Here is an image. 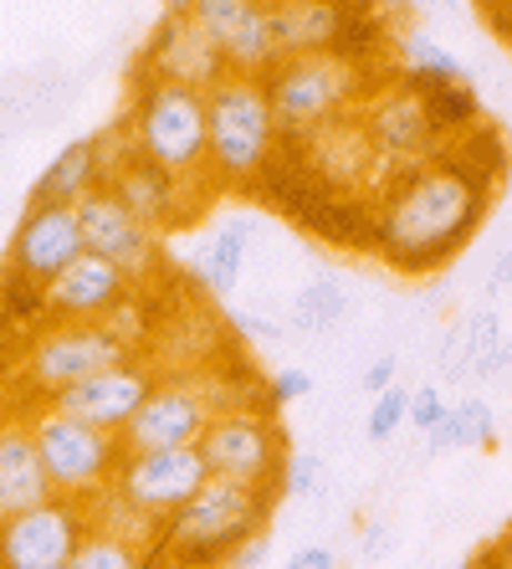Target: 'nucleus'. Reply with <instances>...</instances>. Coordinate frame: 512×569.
<instances>
[{"instance_id":"1","label":"nucleus","mask_w":512,"mask_h":569,"mask_svg":"<svg viewBox=\"0 0 512 569\" xmlns=\"http://www.w3.org/2000/svg\"><path fill=\"white\" fill-rule=\"evenodd\" d=\"M498 186L502 174L482 170L456 144H441L435 154L410 164H390L374 186L369 252L400 278L446 272L482 231Z\"/></svg>"},{"instance_id":"2","label":"nucleus","mask_w":512,"mask_h":569,"mask_svg":"<svg viewBox=\"0 0 512 569\" xmlns=\"http://www.w3.org/2000/svg\"><path fill=\"white\" fill-rule=\"evenodd\" d=\"M119 123L139 159L180 174L211 196V103H205V88L133 72V93Z\"/></svg>"},{"instance_id":"3","label":"nucleus","mask_w":512,"mask_h":569,"mask_svg":"<svg viewBox=\"0 0 512 569\" xmlns=\"http://www.w3.org/2000/svg\"><path fill=\"white\" fill-rule=\"evenodd\" d=\"M272 492L277 488L211 472L190 503L164 518V539L149 555V565H225L237 555V543H247L251 533H267Z\"/></svg>"},{"instance_id":"4","label":"nucleus","mask_w":512,"mask_h":569,"mask_svg":"<svg viewBox=\"0 0 512 569\" xmlns=\"http://www.w3.org/2000/svg\"><path fill=\"white\" fill-rule=\"evenodd\" d=\"M205 103H211V196H251L282 149L272 93L251 72H225L215 88H205Z\"/></svg>"},{"instance_id":"5","label":"nucleus","mask_w":512,"mask_h":569,"mask_svg":"<svg viewBox=\"0 0 512 569\" xmlns=\"http://www.w3.org/2000/svg\"><path fill=\"white\" fill-rule=\"evenodd\" d=\"M390 67H364L343 52H302V57H282L267 72V93L277 108V129L282 144H302L318 129L359 113L364 93L384 78Z\"/></svg>"},{"instance_id":"6","label":"nucleus","mask_w":512,"mask_h":569,"mask_svg":"<svg viewBox=\"0 0 512 569\" xmlns=\"http://www.w3.org/2000/svg\"><path fill=\"white\" fill-rule=\"evenodd\" d=\"M139 355L119 333L113 318L103 323H88V318H52V323H41L37 333L27 339V355L16 365V396L21 406L27 400H52L57 390L67 385L88 380V375L108 370V365H119V359Z\"/></svg>"},{"instance_id":"7","label":"nucleus","mask_w":512,"mask_h":569,"mask_svg":"<svg viewBox=\"0 0 512 569\" xmlns=\"http://www.w3.org/2000/svg\"><path fill=\"white\" fill-rule=\"evenodd\" d=\"M21 411H27L31 431H37L41 462H47V477H52L57 492L92 498V492H103L119 477V462L129 451L119 431H103V426L52 406V400H27Z\"/></svg>"},{"instance_id":"8","label":"nucleus","mask_w":512,"mask_h":569,"mask_svg":"<svg viewBox=\"0 0 512 569\" xmlns=\"http://www.w3.org/2000/svg\"><path fill=\"white\" fill-rule=\"evenodd\" d=\"M200 451L211 472L237 477V482H257V488H277L282 462H288V447H282V426L272 421V406L267 400H251V406H225L211 416Z\"/></svg>"},{"instance_id":"9","label":"nucleus","mask_w":512,"mask_h":569,"mask_svg":"<svg viewBox=\"0 0 512 569\" xmlns=\"http://www.w3.org/2000/svg\"><path fill=\"white\" fill-rule=\"evenodd\" d=\"M82 533H88V503L52 492L0 518V569H72Z\"/></svg>"},{"instance_id":"10","label":"nucleus","mask_w":512,"mask_h":569,"mask_svg":"<svg viewBox=\"0 0 512 569\" xmlns=\"http://www.w3.org/2000/svg\"><path fill=\"white\" fill-rule=\"evenodd\" d=\"M359 123H364L369 144H374L384 170H390V164H410V159H425L446 144V139L435 133L431 113H425V93L415 82L394 78V72H384V78L364 93Z\"/></svg>"},{"instance_id":"11","label":"nucleus","mask_w":512,"mask_h":569,"mask_svg":"<svg viewBox=\"0 0 512 569\" xmlns=\"http://www.w3.org/2000/svg\"><path fill=\"white\" fill-rule=\"evenodd\" d=\"M211 416L215 400L195 370H164L159 385L149 390V400L139 406V416L123 426V447H200Z\"/></svg>"},{"instance_id":"12","label":"nucleus","mask_w":512,"mask_h":569,"mask_svg":"<svg viewBox=\"0 0 512 569\" xmlns=\"http://www.w3.org/2000/svg\"><path fill=\"white\" fill-rule=\"evenodd\" d=\"M78 216H82V237H88V252L108 257V262H119L133 282L154 278L159 267V237L154 226L144 216L133 211L129 200L119 196L113 186H98L78 200Z\"/></svg>"},{"instance_id":"13","label":"nucleus","mask_w":512,"mask_h":569,"mask_svg":"<svg viewBox=\"0 0 512 569\" xmlns=\"http://www.w3.org/2000/svg\"><path fill=\"white\" fill-rule=\"evenodd\" d=\"M211 477V462L200 447H139L123 451L119 462V492H129L133 503L154 518H170L200 492V482Z\"/></svg>"},{"instance_id":"14","label":"nucleus","mask_w":512,"mask_h":569,"mask_svg":"<svg viewBox=\"0 0 512 569\" xmlns=\"http://www.w3.org/2000/svg\"><path fill=\"white\" fill-rule=\"evenodd\" d=\"M88 252V237H82V216L72 200H41L31 196L21 221L11 231V247H6V262L16 272H27L37 282H52L67 262H78Z\"/></svg>"},{"instance_id":"15","label":"nucleus","mask_w":512,"mask_h":569,"mask_svg":"<svg viewBox=\"0 0 512 569\" xmlns=\"http://www.w3.org/2000/svg\"><path fill=\"white\" fill-rule=\"evenodd\" d=\"M159 375L164 370H159L149 355H129V359H119V365H108V370L88 375V380L57 390L52 406H62V411H72V416H82V421L103 426V431H119L123 437V426L139 416V406L149 400V390L159 385Z\"/></svg>"},{"instance_id":"16","label":"nucleus","mask_w":512,"mask_h":569,"mask_svg":"<svg viewBox=\"0 0 512 569\" xmlns=\"http://www.w3.org/2000/svg\"><path fill=\"white\" fill-rule=\"evenodd\" d=\"M133 72L190 82V88H215L231 67H225V52L215 47V37L200 27L195 16H159V27L149 31V41L139 47Z\"/></svg>"},{"instance_id":"17","label":"nucleus","mask_w":512,"mask_h":569,"mask_svg":"<svg viewBox=\"0 0 512 569\" xmlns=\"http://www.w3.org/2000/svg\"><path fill=\"white\" fill-rule=\"evenodd\" d=\"M195 21L215 37L231 72L267 78L282 62L272 31V0H195Z\"/></svg>"},{"instance_id":"18","label":"nucleus","mask_w":512,"mask_h":569,"mask_svg":"<svg viewBox=\"0 0 512 569\" xmlns=\"http://www.w3.org/2000/svg\"><path fill=\"white\" fill-rule=\"evenodd\" d=\"M139 282L123 272L119 262H108L98 252H82L78 262H67L52 282H47V308L52 318H88V323H103L129 303Z\"/></svg>"},{"instance_id":"19","label":"nucleus","mask_w":512,"mask_h":569,"mask_svg":"<svg viewBox=\"0 0 512 569\" xmlns=\"http://www.w3.org/2000/svg\"><path fill=\"white\" fill-rule=\"evenodd\" d=\"M108 186L119 190L154 231H174V226L190 221V211H195L200 200H211L200 186H190V180H180V174H170V170H159V164H149V159H139V154L123 159Z\"/></svg>"},{"instance_id":"20","label":"nucleus","mask_w":512,"mask_h":569,"mask_svg":"<svg viewBox=\"0 0 512 569\" xmlns=\"http://www.w3.org/2000/svg\"><path fill=\"white\" fill-rule=\"evenodd\" d=\"M52 477H47V462H41L37 431H31L27 411L16 406L11 416H0V518L21 513V508L52 498Z\"/></svg>"},{"instance_id":"21","label":"nucleus","mask_w":512,"mask_h":569,"mask_svg":"<svg viewBox=\"0 0 512 569\" xmlns=\"http://www.w3.org/2000/svg\"><path fill=\"white\" fill-rule=\"evenodd\" d=\"M359 0H272V31L277 52L302 57V52H339L343 31L354 21Z\"/></svg>"},{"instance_id":"22","label":"nucleus","mask_w":512,"mask_h":569,"mask_svg":"<svg viewBox=\"0 0 512 569\" xmlns=\"http://www.w3.org/2000/svg\"><path fill=\"white\" fill-rule=\"evenodd\" d=\"M257 231H262V216L257 211H237L215 226V237L205 241V257L195 262V282L205 298H231V292H237Z\"/></svg>"},{"instance_id":"23","label":"nucleus","mask_w":512,"mask_h":569,"mask_svg":"<svg viewBox=\"0 0 512 569\" xmlns=\"http://www.w3.org/2000/svg\"><path fill=\"white\" fill-rule=\"evenodd\" d=\"M390 72L415 82V88H441V82H466V67L456 62V52H446L425 31H394L390 37Z\"/></svg>"},{"instance_id":"24","label":"nucleus","mask_w":512,"mask_h":569,"mask_svg":"<svg viewBox=\"0 0 512 569\" xmlns=\"http://www.w3.org/2000/svg\"><path fill=\"white\" fill-rule=\"evenodd\" d=\"M425 441H431V457H446V451H486L498 441V411H492V400H482V396L451 400V411L441 416V426L425 431Z\"/></svg>"},{"instance_id":"25","label":"nucleus","mask_w":512,"mask_h":569,"mask_svg":"<svg viewBox=\"0 0 512 569\" xmlns=\"http://www.w3.org/2000/svg\"><path fill=\"white\" fill-rule=\"evenodd\" d=\"M343 318H349V292H343L339 272H318L292 298V329L298 333H329L339 329Z\"/></svg>"},{"instance_id":"26","label":"nucleus","mask_w":512,"mask_h":569,"mask_svg":"<svg viewBox=\"0 0 512 569\" xmlns=\"http://www.w3.org/2000/svg\"><path fill=\"white\" fill-rule=\"evenodd\" d=\"M421 93L441 139H456V133L482 123V98L472 93V82H441V88H421Z\"/></svg>"},{"instance_id":"27","label":"nucleus","mask_w":512,"mask_h":569,"mask_svg":"<svg viewBox=\"0 0 512 569\" xmlns=\"http://www.w3.org/2000/svg\"><path fill=\"white\" fill-rule=\"evenodd\" d=\"M502 318L486 303L466 318V380H502Z\"/></svg>"},{"instance_id":"28","label":"nucleus","mask_w":512,"mask_h":569,"mask_svg":"<svg viewBox=\"0 0 512 569\" xmlns=\"http://www.w3.org/2000/svg\"><path fill=\"white\" fill-rule=\"evenodd\" d=\"M0 308L11 318L16 329L37 333L41 323H52V308H47V282L27 278V272H16L11 262L0 267Z\"/></svg>"},{"instance_id":"29","label":"nucleus","mask_w":512,"mask_h":569,"mask_svg":"<svg viewBox=\"0 0 512 569\" xmlns=\"http://www.w3.org/2000/svg\"><path fill=\"white\" fill-rule=\"evenodd\" d=\"M149 565V549H139L133 539L123 533H108V529H92L82 533L78 555H72V569H144Z\"/></svg>"},{"instance_id":"30","label":"nucleus","mask_w":512,"mask_h":569,"mask_svg":"<svg viewBox=\"0 0 512 569\" xmlns=\"http://www.w3.org/2000/svg\"><path fill=\"white\" fill-rule=\"evenodd\" d=\"M329 482V467L318 451H288V462H282V477H277V488L282 498H318Z\"/></svg>"},{"instance_id":"31","label":"nucleus","mask_w":512,"mask_h":569,"mask_svg":"<svg viewBox=\"0 0 512 569\" xmlns=\"http://www.w3.org/2000/svg\"><path fill=\"white\" fill-rule=\"evenodd\" d=\"M400 426H410V390L394 380L390 390H380V396H374L364 431H369V441H390Z\"/></svg>"},{"instance_id":"32","label":"nucleus","mask_w":512,"mask_h":569,"mask_svg":"<svg viewBox=\"0 0 512 569\" xmlns=\"http://www.w3.org/2000/svg\"><path fill=\"white\" fill-rule=\"evenodd\" d=\"M313 396V375L298 370V365H288V370H277L262 380V400L272 406V411H282V406H298V400Z\"/></svg>"},{"instance_id":"33","label":"nucleus","mask_w":512,"mask_h":569,"mask_svg":"<svg viewBox=\"0 0 512 569\" xmlns=\"http://www.w3.org/2000/svg\"><path fill=\"white\" fill-rule=\"evenodd\" d=\"M225 329H231L237 345H277V339H282V329H277L272 318L247 313V308H231V313H225Z\"/></svg>"},{"instance_id":"34","label":"nucleus","mask_w":512,"mask_h":569,"mask_svg":"<svg viewBox=\"0 0 512 569\" xmlns=\"http://www.w3.org/2000/svg\"><path fill=\"white\" fill-rule=\"evenodd\" d=\"M451 411V400L441 396V385H421V390H410V426L415 431H431V426H441V416Z\"/></svg>"},{"instance_id":"35","label":"nucleus","mask_w":512,"mask_h":569,"mask_svg":"<svg viewBox=\"0 0 512 569\" xmlns=\"http://www.w3.org/2000/svg\"><path fill=\"white\" fill-rule=\"evenodd\" d=\"M27 329H16L11 318H6V308H0V385L16 380V365H21V355H27Z\"/></svg>"},{"instance_id":"36","label":"nucleus","mask_w":512,"mask_h":569,"mask_svg":"<svg viewBox=\"0 0 512 569\" xmlns=\"http://www.w3.org/2000/svg\"><path fill=\"white\" fill-rule=\"evenodd\" d=\"M394 380H400V359H394V355H380V359H374V365H369L364 375H359V390H364V396L374 400V396H380V390H390Z\"/></svg>"},{"instance_id":"37","label":"nucleus","mask_w":512,"mask_h":569,"mask_svg":"<svg viewBox=\"0 0 512 569\" xmlns=\"http://www.w3.org/2000/svg\"><path fill=\"white\" fill-rule=\"evenodd\" d=\"M231 569H262V565H272V539L267 533H251L247 543H237V555L225 559Z\"/></svg>"},{"instance_id":"38","label":"nucleus","mask_w":512,"mask_h":569,"mask_svg":"<svg viewBox=\"0 0 512 569\" xmlns=\"http://www.w3.org/2000/svg\"><path fill=\"white\" fill-rule=\"evenodd\" d=\"M384 549H390V529H384L380 518H364V523H359V555H364V559H380Z\"/></svg>"},{"instance_id":"39","label":"nucleus","mask_w":512,"mask_h":569,"mask_svg":"<svg viewBox=\"0 0 512 569\" xmlns=\"http://www.w3.org/2000/svg\"><path fill=\"white\" fill-rule=\"evenodd\" d=\"M512 292V247L508 252H498V262H492V272H486V298L498 303V298H508Z\"/></svg>"},{"instance_id":"40","label":"nucleus","mask_w":512,"mask_h":569,"mask_svg":"<svg viewBox=\"0 0 512 569\" xmlns=\"http://www.w3.org/2000/svg\"><path fill=\"white\" fill-rule=\"evenodd\" d=\"M333 559H339V555H333L329 543H302V549H292V555H288V565L292 569H329Z\"/></svg>"},{"instance_id":"41","label":"nucleus","mask_w":512,"mask_h":569,"mask_svg":"<svg viewBox=\"0 0 512 569\" xmlns=\"http://www.w3.org/2000/svg\"><path fill=\"white\" fill-rule=\"evenodd\" d=\"M159 16H195V0H159Z\"/></svg>"},{"instance_id":"42","label":"nucleus","mask_w":512,"mask_h":569,"mask_svg":"<svg viewBox=\"0 0 512 569\" xmlns=\"http://www.w3.org/2000/svg\"><path fill=\"white\" fill-rule=\"evenodd\" d=\"M502 370H512V329L502 333Z\"/></svg>"},{"instance_id":"43","label":"nucleus","mask_w":512,"mask_h":569,"mask_svg":"<svg viewBox=\"0 0 512 569\" xmlns=\"http://www.w3.org/2000/svg\"><path fill=\"white\" fill-rule=\"evenodd\" d=\"M502 37H508V41H512V21H508V31H502Z\"/></svg>"}]
</instances>
